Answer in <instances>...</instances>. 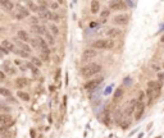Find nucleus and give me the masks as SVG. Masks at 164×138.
Listing matches in <instances>:
<instances>
[{
    "label": "nucleus",
    "mask_w": 164,
    "mask_h": 138,
    "mask_svg": "<svg viewBox=\"0 0 164 138\" xmlns=\"http://www.w3.org/2000/svg\"><path fill=\"white\" fill-rule=\"evenodd\" d=\"M100 72H101V65L97 64V63H90V64L83 65L81 68V74L85 78H91L95 74L100 73Z\"/></svg>",
    "instance_id": "1"
},
{
    "label": "nucleus",
    "mask_w": 164,
    "mask_h": 138,
    "mask_svg": "<svg viewBox=\"0 0 164 138\" xmlns=\"http://www.w3.org/2000/svg\"><path fill=\"white\" fill-rule=\"evenodd\" d=\"M114 47V41L113 40H105V39H99L92 42V49L95 50H110Z\"/></svg>",
    "instance_id": "2"
},
{
    "label": "nucleus",
    "mask_w": 164,
    "mask_h": 138,
    "mask_svg": "<svg viewBox=\"0 0 164 138\" xmlns=\"http://www.w3.org/2000/svg\"><path fill=\"white\" fill-rule=\"evenodd\" d=\"M96 55H97V50L86 49V50H83V53H82V60L83 62H90V60L94 59V58H96Z\"/></svg>",
    "instance_id": "3"
},
{
    "label": "nucleus",
    "mask_w": 164,
    "mask_h": 138,
    "mask_svg": "<svg viewBox=\"0 0 164 138\" xmlns=\"http://www.w3.org/2000/svg\"><path fill=\"white\" fill-rule=\"evenodd\" d=\"M128 21H130V17L127 14H118V16L113 18V22L118 26H126L128 23Z\"/></svg>",
    "instance_id": "4"
},
{
    "label": "nucleus",
    "mask_w": 164,
    "mask_h": 138,
    "mask_svg": "<svg viewBox=\"0 0 164 138\" xmlns=\"http://www.w3.org/2000/svg\"><path fill=\"white\" fill-rule=\"evenodd\" d=\"M13 119L9 114H0V125H3V127H10L13 125Z\"/></svg>",
    "instance_id": "5"
},
{
    "label": "nucleus",
    "mask_w": 164,
    "mask_h": 138,
    "mask_svg": "<svg viewBox=\"0 0 164 138\" xmlns=\"http://www.w3.org/2000/svg\"><path fill=\"white\" fill-rule=\"evenodd\" d=\"M144 111H145V104L144 103H137L136 105V109H135V119L136 120H140L142 118V115H144Z\"/></svg>",
    "instance_id": "6"
},
{
    "label": "nucleus",
    "mask_w": 164,
    "mask_h": 138,
    "mask_svg": "<svg viewBox=\"0 0 164 138\" xmlns=\"http://www.w3.org/2000/svg\"><path fill=\"white\" fill-rule=\"evenodd\" d=\"M103 79L101 78H97V79H92V81H89L86 84H85V90L86 91H92V90H95L96 87L101 83Z\"/></svg>",
    "instance_id": "7"
},
{
    "label": "nucleus",
    "mask_w": 164,
    "mask_h": 138,
    "mask_svg": "<svg viewBox=\"0 0 164 138\" xmlns=\"http://www.w3.org/2000/svg\"><path fill=\"white\" fill-rule=\"evenodd\" d=\"M106 36L112 40H116V39H119L120 36H122V31L118 30V28H109V30L106 31Z\"/></svg>",
    "instance_id": "8"
},
{
    "label": "nucleus",
    "mask_w": 164,
    "mask_h": 138,
    "mask_svg": "<svg viewBox=\"0 0 164 138\" xmlns=\"http://www.w3.org/2000/svg\"><path fill=\"white\" fill-rule=\"evenodd\" d=\"M36 40H37V42H39V49H41V51L44 53V54L49 55V53H50V50H49V46H48L46 40H44L42 37H36Z\"/></svg>",
    "instance_id": "9"
},
{
    "label": "nucleus",
    "mask_w": 164,
    "mask_h": 138,
    "mask_svg": "<svg viewBox=\"0 0 164 138\" xmlns=\"http://www.w3.org/2000/svg\"><path fill=\"white\" fill-rule=\"evenodd\" d=\"M124 3L122 2H109V10H123Z\"/></svg>",
    "instance_id": "10"
},
{
    "label": "nucleus",
    "mask_w": 164,
    "mask_h": 138,
    "mask_svg": "<svg viewBox=\"0 0 164 138\" xmlns=\"http://www.w3.org/2000/svg\"><path fill=\"white\" fill-rule=\"evenodd\" d=\"M147 87H149L150 90L155 91V92H160V90H162V83L158 82V81H149V82H147Z\"/></svg>",
    "instance_id": "11"
},
{
    "label": "nucleus",
    "mask_w": 164,
    "mask_h": 138,
    "mask_svg": "<svg viewBox=\"0 0 164 138\" xmlns=\"http://www.w3.org/2000/svg\"><path fill=\"white\" fill-rule=\"evenodd\" d=\"M14 40H16V43H17V45H18V47H19L21 50H23V51H26V53H28V54H30V51H31V47L28 46V45H27L26 42L21 41L19 39H14Z\"/></svg>",
    "instance_id": "12"
},
{
    "label": "nucleus",
    "mask_w": 164,
    "mask_h": 138,
    "mask_svg": "<svg viewBox=\"0 0 164 138\" xmlns=\"http://www.w3.org/2000/svg\"><path fill=\"white\" fill-rule=\"evenodd\" d=\"M17 36H18V39H19L21 41H23V42H30V41H31L30 35H28L26 31H23V30H19L18 33H17Z\"/></svg>",
    "instance_id": "13"
},
{
    "label": "nucleus",
    "mask_w": 164,
    "mask_h": 138,
    "mask_svg": "<svg viewBox=\"0 0 164 138\" xmlns=\"http://www.w3.org/2000/svg\"><path fill=\"white\" fill-rule=\"evenodd\" d=\"M28 79L27 78H18V79H16V82H14V84H16V87L17 88H23V87H26V86H28Z\"/></svg>",
    "instance_id": "14"
},
{
    "label": "nucleus",
    "mask_w": 164,
    "mask_h": 138,
    "mask_svg": "<svg viewBox=\"0 0 164 138\" xmlns=\"http://www.w3.org/2000/svg\"><path fill=\"white\" fill-rule=\"evenodd\" d=\"M2 46L6 50V51H14V50H16V46H14V43L10 42L9 40H4V41L2 42Z\"/></svg>",
    "instance_id": "15"
},
{
    "label": "nucleus",
    "mask_w": 164,
    "mask_h": 138,
    "mask_svg": "<svg viewBox=\"0 0 164 138\" xmlns=\"http://www.w3.org/2000/svg\"><path fill=\"white\" fill-rule=\"evenodd\" d=\"M32 31L35 32V33H37V35H40V36H45L46 35V30H45V27L44 26H40V24H37V26H32Z\"/></svg>",
    "instance_id": "16"
},
{
    "label": "nucleus",
    "mask_w": 164,
    "mask_h": 138,
    "mask_svg": "<svg viewBox=\"0 0 164 138\" xmlns=\"http://www.w3.org/2000/svg\"><path fill=\"white\" fill-rule=\"evenodd\" d=\"M90 10L92 14H96L99 13V10H100V3L96 2V0H94V2L90 3Z\"/></svg>",
    "instance_id": "17"
},
{
    "label": "nucleus",
    "mask_w": 164,
    "mask_h": 138,
    "mask_svg": "<svg viewBox=\"0 0 164 138\" xmlns=\"http://www.w3.org/2000/svg\"><path fill=\"white\" fill-rule=\"evenodd\" d=\"M39 16L41 19H45V21H50V17H51V12L50 10H45V12H40Z\"/></svg>",
    "instance_id": "18"
},
{
    "label": "nucleus",
    "mask_w": 164,
    "mask_h": 138,
    "mask_svg": "<svg viewBox=\"0 0 164 138\" xmlns=\"http://www.w3.org/2000/svg\"><path fill=\"white\" fill-rule=\"evenodd\" d=\"M0 4H2L8 12H12L14 9V4L12 2H0Z\"/></svg>",
    "instance_id": "19"
},
{
    "label": "nucleus",
    "mask_w": 164,
    "mask_h": 138,
    "mask_svg": "<svg viewBox=\"0 0 164 138\" xmlns=\"http://www.w3.org/2000/svg\"><path fill=\"white\" fill-rule=\"evenodd\" d=\"M12 110V109L8 106V105H5L4 103H2L0 101V114H5V113H9Z\"/></svg>",
    "instance_id": "20"
},
{
    "label": "nucleus",
    "mask_w": 164,
    "mask_h": 138,
    "mask_svg": "<svg viewBox=\"0 0 164 138\" xmlns=\"http://www.w3.org/2000/svg\"><path fill=\"white\" fill-rule=\"evenodd\" d=\"M122 96H123V88H120V87H119V88H117V90H116V92H114L113 99L117 101V100H119Z\"/></svg>",
    "instance_id": "21"
},
{
    "label": "nucleus",
    "mask_w": 164,
    "mask_h": 138,
    "mask_svg": "<svg viewBox=\"0 0 164 138\" xmlns=\"http://www.w3.org/2000/svg\"><path fill=\"white\" fill-rule=\"evenodd\" d=\"M17 95H18L19 99H22L23 101H30V95H28V93H26V92L18 91V92H17Z\"/></svg>",
    "instance_id": "22"
},
{
    "label": "nucleus",
    "mask_w": 164,
    "mask_h": 138,
    "mask_svg": "<svg viewBox=\"0 0 164 138\" xmlns=\"http://www.w3.org/2000/svg\"><path fill=\"white\" fill-rule=\"evenodd\" d=\"M18 13L21 14V16H23L25 18L30 16V12H28L26 8H23V6H19V8H18Z\"/></svg>",
    "instance_id": "23"
},
{
    "label": "nucleus",
    "mask_w": 164,
    "mask_h": 138,
    "mask_svg": "<svg viewBox=\"0 0 164 138\" xmlns=\"http://www.w3.org/2000/svg\"><path fill=\"white\" fill-rule=\"evenodd\" d=\"M0 95H3V96H5V97H10L12 93H10L9 90L4 88V87H0Z\"/></svg>",
    "instance_id": "24"
},
{
    "label": "nucleus",
    "mask_w": 164,
    "mask_h": 138,
    "mask_svg": "<svg viewBox=\"0 0 164 138\" xmlns=\"http://www.w3.org/2000/svg\"><path fill=\"white\" fill-rule=\"evenodd\" d=\"M45 37H46V40H48V43H49V45H54V43H55V40H54V37H53V36H51L50 33H49V32H46Z\"/></svg>",
    "instance_id": "25"
},
{
    "label": "nucleus",
    "mask_w": 164,
    "mask_h": 138,
    "mask_svg": "<svg viewBox=\"0 0 164 138\" xmlns=\"http://www.w3.org/2000/svg\"><path fill=\"white\" fill-rule=\"evenodd\" d=\"M31 64L36 65V67H41V65H42V62L39 59V58H31Z\"/></svg>",
    "instance_id": "26"
},
{
    "label": "nucleus",
    "mask_w": 164,
    "mask_h": 138,
    "mask_svg": "<svg viewBox=\"0 0 164 138\" xmlns=\"http://www.w3.org/2000/svg\"><path fill=\"white\" fill-rule=\"evenodd\" d=\"M109 14H110L109 8H108V9H103L101 13H100V17H101V19H105V18H108V17H109Z\"/></svg>",
    "instance_id": "27"
},
{
    "label": "nucleus",
    "mask_w": 164,
    "mask_h": 138,
    "mask_svg": "<svg viewBox=\"0 0 164 138\" xmlns=\"http://www.w3.org/2000/svg\"><path fill=\"white\" fill-rule=\"evenodd\" d=\"M14 53L18 54V55H21L22 58H28V53L23 51V50H21V49H16V50H14Z\"/></svg>",
    "instance_id": "28"
},
{
    "label": "nucleus",
    "mask_w": 164,
    "mask_h": 138,
    "mask_svg": "<svg viewBox=\"0 0 164 138\" xmlns=\"http://www.w3.org/2000/svg\"><path fill=\"white\" fill-rule=\"evenodd\" d=\"M27 5L30 6V9H31L32 12H39V6H37V5H35V3H32V2H27Z\"/></svg>",
    "instance_id": "29"
},
{
    "label": "nucleus",
    "mask_w": 164,
    "mask_h": 138,
    "mask_svg": "<svg viewBox=\"0 0 164 138\" xmlns=\"http://www.w3.org/2000/svg\"><path fill=\"white\" fill-rule=\"evenodd\" d=\"M50 21H54V22H59L60 21V16L56 13H53L51 12V17H50Z\"/></svg>",
    "instance_id": "30"
},
{
    "label": "nucleus",
    "mask_w": 164,
    "mask_h": 138,
    "mask_svg": "<svg viewBox=\"0 0 164 138\" xmlns=\"http://www.w3.org/2000/svg\"><path fill=\"white\" fill-rule=\"evenodd\" d=\"M27 67H28V68H31V70H32V73H33V74H39V70H37V68L35 67L33 64L28 63V64H27Z\"/></svg>",
    "instance_id": "31"
},
{
    "label": "nucleus",
    "mask_w": 164,
    "mask_h": 138,
    "mask_svg": "<svg viewBox=\"0 0 164 138\" xmlns=\"http://www.w3.org/2000/svg\"><path fill=\"white\" fill-rule=\"evenodd\" d=\"M0 138H13V133L10 132H6V133H0Z\"/></svg>",
    "instance_id": "32"
},
{
    "label": "nucleus",
    "mask_w": 164,
    "mask_h": 138,
    "mask_svg": "<svg viewBox=\"0 0 164 138\" xmlns=\"http://www.w3.org/2000/svg\"><path fill=\"white\" fill-rule=\"evenodd\" d=\"M49 6H50L51 9H58V6H59V2H50L49 3Z\"/></svg>",
    "instance_id": "33"
},
{
    "label": "nucleus",
    "mask_w": 164,
    "mask_h": 138,
    "mask_svg": "<svg viewBox=\"0 0 164 138\" xmlns=\"http://www.w3.org/2000/svg\"><path fill=\"white\" fill-rule=\"evenodd\" d=\"M50 31H51V33H53V35H58V33H59L58 27H56L55 24H51V26H50Z\"/></svg>",
    "instance_id": "34"
},
{
    "label": "nucleus",
    "mask_w": 164,
    "mask_h": 138,
    "mask_svg": "<svg viewBox=\"0 0 164 138\" xmlns=\"http://www.w3.org/2000/svg\"><path fill=\"white\" fill-rule=\"evenodd\" d=\"M144 99H145V93L141 91L140 95H139V100H137V101H139V103H144Z\"/></svg>",
    "instance_id": "35"
},
{
    "label": "nucleus",
    "mask_w": 164,
    "mask_h": 138,
    "mask_svg": "<svg viewBox=\"0 0 164 138\" xmlns=\"http://www.w3.org/2000/svg\"><path fill=\"white\" fill-rule=\"evenodd\" d=\"M31 23H32V26H37L39 24V19L36 17H32L31 18Z\"/></svg>",
    "instance_id": "36"
},
{
    "label": "nucleus",
    "mask_w": 164,
    "mask_h": 138,
    "mask_svg": "<svg viewBox=\"0 0 164 138\" xmlns=\"http://www.w3.org/2000/svg\"><path fill=\"white\" fill-rule=\"evenodd\" d=\"M0 51H2V53H4V54H8V53H9V51H6V50H5V49H4L2 45H0Z\"/></svg>",
    "instance_id": "37"
},
{
    "label": "nucleus",
    "mask_w": 164,
    "mask_h": 138,
    "mask_svg": "<svg viewBox=\"0 0 164 138\" xmlns=\"http://www.w3.org/2000/svg\"><path fill=\"white\" fill-rule=\"evenodd\" d=\"M4 78H5V74L3 73V72H2V70H0V81H3V79H4Z\"/></svg>",
    "instance_id": "38"
},
{
    "label": "nucleus",
    "mask_w": 164,
    "mask_h": 138,
    "mask_svg": "<svg viewBox=\"0 0 164 138\" xmlns=\"http://www.w3.org/2000/svg\"><path fill=\"white\" fill-rule=\"evenodd\" d=\"M162 42H164V36H163V37H162Z\"/></svg>",
    "instance_id": "39"
},
{
    "label": "nucleus",
    "mask_w": 164,
    "mask_h": 138,
    "mask_svg": "<svg viewBox=\"0 0 164 138\" xmlns=\"http://www.w3.org/2000/svg\"><path fill=\"white\" fill-rule=\"evenodd\" d=\"M163 67H164V64H163Z\"/></svg>",
    "instance_id": "40"
}]
</instances>
